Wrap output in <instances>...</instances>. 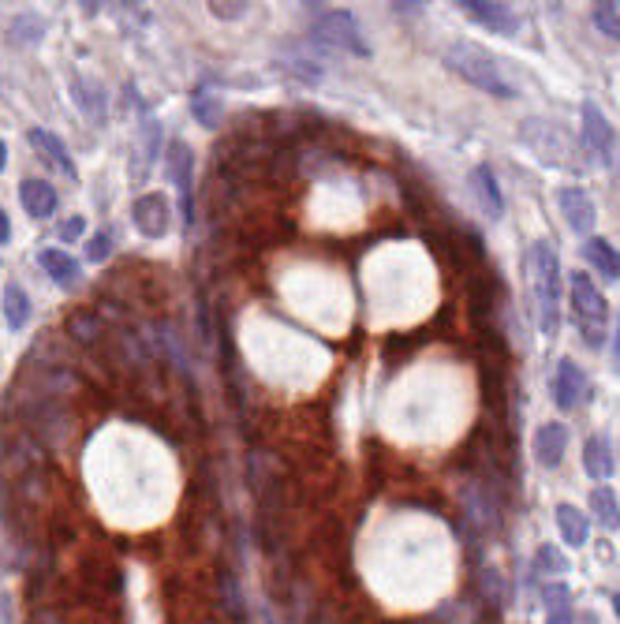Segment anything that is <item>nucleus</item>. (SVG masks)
Here are the masks:
<instances>
[{
  "label": "nucleus",
  "mask_w": 620,
  "mask_h": 624,
  "mask_svg": "<svg viewBox=\"0 0 620 624\" xmlns=\"http://www.w3.org/2000/svg\"><path fill=\"white\" fill-rule=\"evenodd\" d=\"M445 68L456 71V75L467 79L471 86H479L482 94H490V98H501V101L516 98V86L508 83L501 60H497L490 49H482V45H475V42H452L449 49H445Z\"/></svg>",
  "instance_id": "obj_2"
},
{
  "label": "nucleus",
  "mask_w": 620,
  "mask_h": 624,
  "mask_svg": "<svg viewBox=\"0 0 620 624\" xmlns=\"http://www.w3.org/2000/svg\"><path fill=\"white\" fill-rule=\"evenodd\" d=\"M609 359H613V370L620 374V318H617V329H613V341H609Z\"/></svg>",
  "instance_id": "obj_32"
},
{
  "label": "nucleus",
  "mask_w": 620,
  "mask_h": 624,
  "mask_svg": "<svg viewBox=\"0 0 620 624\" xmlns=\"http://www.w3.org/2000/svg\"><path fill=\"white\" fill-rule=\"evenodd\" d=\"M131 217H135V228H139L146 240H161L172 225L169 202H165V195H157V191L142 195V199L131 206Z\"/></svg>",
  "instance_id": "obj_8"
},
{
  "label": "nucleus",
  "mask_w": 620,
  "mask_h": 624,
  "mask_svg": "<svg viewBox=\"0 0 620 624\" xmlns=\"http://www.w3.org/2000/svg\"><path fill=\"white\" fill-rule=\"evenodd\" d=\"M561 213L568 228L576 232V236H591L594 221H598V210H594L591 195L583 191V187H564L561 191Z\"/></svg>",
  "instance_id": "obj_10"
},
{
  "label": "nucleus",
  "mask_w": 620,
  "mask_h": 624,
  "mask_svg": "<svg viewBox=\"0 0 620 624\" xmlns=\"http://www.w3.org/2000/svg\"><path fill=\"white\" fill-rule=\"evenodd\" d=\"M19 202H23V210L30 217H53L57 213V191L45 184V180H23L19 184Z\"/></svg>",
  "instance_id": "obj_14"
},
{
  "label": "nucleus",
  "mask_w": 620,
  "mask_h": 624,
  "mask_svg": "<svg viewBox=\"0 0 620 624\" xmlns=\"http://www.w3.org/2000/svg\"><path fill=\"white\" fill-rule=\"evenodd\" d=\"M579 139H583V146H587V154L594 161L606 165L609 154H613V124H609L606 113L594 101H583V109H579Z\"/></svg>",
  "instance_id": "obj_6"
},
{
  "label": "nucleus",
  "mask_w": 620,
  "mask_h": 624,
  "mask_svg": "<svg viewBox=\"0 0 620 624\" xmlns=\"http://www.w3.org/2000/svg\"><path fill=\"white\" fill-rule=\"evenodd\" d=\"M583 393H587L583 370H579L572 359H561V363H557V374H553V400H557V408H564V412L579 408Z\"/></svg>",
  "instance_id": "obj_11"
},
{
  "label": "nucleus",
  "mask_w": 620,
  "mask_h": 624,
  "mask_svg": "<svg viewBox=\"0 0 620 624\" xmlns=\"http://www.w3.org/2000/svg\"><path fill=\"white\" fill-rule=\"evenodd\" d=\"M479 27H486L490 34H520V15L512 12L508 4H490V0H464L460 4Z\"/></svg>",
  "instance_id": "obj_9"
},
{
  "label": "nucleus",
  "mask_w": 620,
  "mask_h": 624,
  "mask_svg": "<svg viewBox=\"0 0 620 624\" xmlns=\"http://www.w3.org/2000/svg\"><path fill=\"white\" fill-rule=\"evenodd\" d=\"M221 595H225V610L232 613V617H243V595H240V587H236L232 576L221 580Z\"/></svg>",
  "instance_id": "obj_28"
},
{
  "label": "nucleus",
  "mask_w": 620,
  "mask_h": 624,
  "mask_svg": "<svg viewBox=\"0 0 620 624\" xmlns=\"http://www.w3.org/2000/svg\"><path fill=\"white\" fill-rule=\"evenodd\" d=\"M591 512H594V520L606 527V531H617V527H620V501H617V494H613L609 486H594Z\"/></svg>",
  "instance_id": "obj_21"
},
{
  "label": "nucleus",
  "mask_w": 620,
  "mask_h": 624,
  "mask_svg": "<svg viewBox=\"0 0 620 624\" xmlns=\"http://www.w3.org/2000/svg\"><path fill=\"white\" fill-rule=\"evenodd\" d=\"M546 624H576V613H572V595H568V587L564 583H550L546 591Z\"/></svg>",
  "instance_id": "obj_19"
},
{
  "label": "nucleus",
  "mask_w": 620,
  "mask_h": 624,
  "mask_svg": "<svg viewBox=\"0 0 620 624\" xmlns=\"http://www.w3.org/2000/svg\"><path fill=\"white\" fill-rule=\"evenodd\" d=\"M165 169H169L172 184L180 191V206H184V221L191 225V213H195V202H191V180H195V154L184 139H172L169 150H165Z\"/></svg>",
  "instance_id": "obj_7"
},
{
  "label": "nucleus",
  "mask_w": 620,
  "mask_h": 624,
  "mask_svg": "<svg viewBox=\"0 0 620 624\" xmlns=\"http://www.w3.org/2000/svg\"><path fill=\"white\" fill-rule=\"evenodd\" d=\"M12 240V225H8V217H4V210H0V243Z\"/></svg>",
  "instance_id": "obj_33"
},
{
  "label": "nucleus",
  "mask_w": 620,
  "mask_h": 624,
  "mask_svg": "<svg viewBox=\"0 0 620 624\" xmlns=\"http://www.w3.org/2000/svg\"><path fill=\"white\" fill-rule=\"evenodd\" d=\"M4 322H8V329H23L30 322V299L23 292V284L12 281L4 288Z\"/></svg>",
  "instance_id": "obj_22"
},
{
  "label": "nucleus",
  "mask_w": 620,
  "mask_h": 624,
  "mask_svg": "<svg viewBox=\"0 0 620 624\" xmlns=\"http://www.w3.org/2000/svg\"><path fill=\"white\" fill-rule=\"evenodd\" d=\"M27 139H30V146H34V150H42V154L49 157V161H53V165H57V169L64 172V176H71V180L79 176V172H75V161H71V154H68V146H64V142H60L57 135H53V131L34 128L27 135Z\"/></svg>",
  "instance_id": "obj_17"
},
{
  "label": "nucleus",
  "mask_w": 620,
  "mask_h": 624,
  "mask_svg": "<svg viewBox=\"0 0 620 624\" xmlns=\"http://www.w3.org/2000/svg\"><path fill=\"white\" fill-rule=\"evenodd\" d=\"M553 516H557V527H561V535H564V542L572 546V550H583L587 542H591V516L587 512H579L576 505H557L553 509Z\"/></svg>",
  "instance_id": "obj_13"
},
{
  "label": "nucleus",
  "mask_w": 620,
  "mask_h": 624,
  "mask_svg": "<svg viewBox=\"0 0 620 624\" xmlns=\"http://www.w3.org/2000/svg\"><path fill=\"white\" fill-rule=\"evenodd\" d=\"M527 277H531V292H535L538 329L546 337H557V326H561V258H557L550 240L531 243Z\"/></svg>",
  "instance_id": "obj_1"
},
{
  "label": "nucleus",
  "mask_w": 620,
  "mask_h": 624,
  "mask_svg": "<svg viewBox=\"0 0 620 624\" xmlns=\"http://www.w3.org/2000/svg\"><path fill=\"white\" fill-rule=\"evenodd\" d=\"M520 135H523V142L535 150V157L542 165H561V169L572 165L576 146H572V139H568L557 124H550V120H527L520 128Z\"/></svg>",
  "instance_id": "obj_4"
},
{
  "label": "nucleus",
  "mask_w": 620,
  "mask_h": 624,
  "mask_svg": "<svg viewBox=\"0 0 620 624\" xmlns=\"http://www.w3.org/2000/svg\"><path fill=\"white\" fill-rule=\"evenodd\" d=\"M479 595H482V602H490L494 610H501V606L508 602L505 576H501L497 568H486V572H479Z\"/></svg>",
  "instance_id": "obj_24"
},
{
  "label": "nucleus",
  "mask_w": 620,
  "mask_h": 624,
  "mask_svg": "<svg viewBox=\"0 0 620 624\" xmlns=\"http://www.w3.org/2000/svg\"><path fill=\"white\" fill-rule=\"evenodd\" d=\"M247 8H251V4H210V12L217 15V19H240Z\"/></svg>",
  "instance_id": "obj_30"
},
{
  "label": "nucleus",
  "mask_w": 620,
  "mask_h": 624,
  "mask_svg": "<svg viewBox=\"0 0 620 624\" xmlns=\"http://www.w3.org/2000/svg\"><path fill=\"white\" fill-rule=\"evenodd\" d=\"M471 187H475L482 210L490 213V217H501V213H505V199H501V187H497L490 165H475V169H471Z\"/></svg>",
  "instance_id": "obj_18"
},
{
  "label": "nucleus",
  "mask_w": 620,
  "mask_h": 624,
  "mask_svg": "<svg viewBox=\"0 0 620 624\" xmlns=\"http://www.w3.org/2000/svg\"><path fill=\"white\" fill-rule=\"evenodd\" d=\"M568 288H572V314H576L579 333L587 337L591 348H598L602 337H606V326H609L606 299H602V292L594 288V281L587 277V273H572V284H568Z\"/></svg>",
  "instance_id": "obj_3"
},
{
  "label": "nucleus",
  "mask_w": 620,
  "mask_h": 624,
  "mask_svg": "<svg viewBox=\"0 0 620 624\" xmlns=\"http://www.w3.org/2000/svg\"><path fill=\"white\" fill-rule=\"evenodd\" d=\"M583 468H587V475L591 479H598V483H606V479H613V445H609L606 438H587V445H583Z\"/></svg>",
  "instance_id": "obj_16"
},
{
  "label": "nucleus",
  "mask_w": 620,
  "mask_h": 624,
  "mask_svg": "<svg viewBox=\"0 0 620 624\" xmlns=\"http://www.w3.org/2000/svg\"><path fill=\"white\" fill-rule=\"evenodd\" d=\"M83 217H71V221H64V225H60V240H79V236H83Z\"/></svg>",
  "instance_id": "obj_31"
},
{
  "label": "nucleus",
  "mask_w": 620,
  "mask_h": 624,
  "mask_svg": "<svg viewBox=\"0 0 620 624\" xmlns=\"http://www.w3.org/2000/svg\"><path fill=\"white\" fill-rule=\"evenodd\" d=\"M594 27L602 30L606 38L620 42V12H617V4H598V8H594Z\"/></svg>",
  "instance_id": "obj_26"
},
{
  "label": "nucleus",
  "mask_w": 620,
  "mask_h": 624,
  "mask_svg": "<svg viewBox=\"0 0 620 624\" xmlns=\"http://www.w3.org/2000/svg\"><path fill=\"white\" fill-rule=\"evenodd\" d=\"M613 613L620 617V595H613Z\"/></svg>",
  "instance_id": "obj_35"
},
{
  "label": "nucleus",
  "mask_w": 620,
  "mask_h": 624,
  "mask_svg": "<svg viewBox=\"0 0 620 624\" xmlns=\"http://www.w3.org/2000/svg\"><path fill=\"white\" fill-rule=\"evenodd\" d=\"M318 38H325L329 45H337V49H348L355 57H370V45L363 42V30L355 23L352 12H329L318 19V27H314Z\"/></svg>",
  "instance_id": "obj_5"
},
{
  "label": "nucleus",
  "mask_w": 620,
  "mask_h": 624,
  "mask_svg": "<svg viewBox=\"0 0 620 624\" xmlns=\"http://www.w3.org/2000/svg\"><path fill=\"white\" fill-rule=\"evenodd\" d=\"M109 251H113V240H109L105 232H98V236L90 240V247H86V255H90V262H105V258H109Z\"/></svg>",
  "instance_id": "obj_29"
},
{
  "label": "nucleus",
  "mask_w": 620,
  "mask_h": 624,
  "mask_svg": "<svg viewBox=\"0 0 620 624\" xmlns=\"http://www.w3.org/2000/svg\"><path fill=\"white\" fill-rule=\"evenodd\" d=\"M4 165H8V146L0 142V172H4Z\"/></svg>",
  "instance_id": "obj_34"
},
{
  "label": "nucleus",
  "mask_w": 620,
  "mask_h": 624,
  "mask_svg": "<svg viewBox=\"0 0 620 624\" xmlns=\"http://www.w3.org/2000/svg\"><path fill=\"white\" fill-rule=\"evenodd\" d=\"M68 333L75 337V341L94 344L101 337V322L98 318H90V314H75V318L68 322Z\"/></svg>",
  "instance_id": "obj_27"
},
{
  "label": "nucleus",
  "mask_w": 620,
  "mask_h": 624,
  "mask_svg": "<svg viewBox=\"0 0 620 624\" xmlns=\"http://www.w3.org/2000/svg\"><path fill=\"white\" fill-rule=\"evenodd\" d=\"M535 565L538 572H546V576H564L568 572V561H564V554L557 550V546H538V554H535Z\"/></svg>",
  "instance_id": "obj_25"
},
{
  "label": "nucleus",
  "mask_w": 620,
  "mask_h": 624,
  "mask_svg": "<svg viewBox=\"0 0 620 624\" xmlns=\"http://www.w3.org/2000/svg\"><path fill=\"white\" fill-rule=\"evenodd\" d=\"M191 113H195V120L202 124V128H217L221 124V113H225V105H221V98L217 94H210V90H198L195 98H191Z\"/></svg>",
  "instance_id": "obj_23"
},
{
  "label": "nucleus",
  "mask_w": 620,
  "mask_h": 624,
  "mask_svg": "<svg viewBox=\"0 0 620 624\" xmlns=\"http://www.w3.org/2000/svg\"><path fill=\"white\" fill-rule=\"evenodd\" d=\"M583 258H587L606 281H620V251L609 240H602V236H587V240H583Z\"/></svg>",
  "instance_id": "obj_15"
},
{
  "label": "nucleus",
  "mask_w": 620,
  "mask_h": 624,
  "mask_svg": "<svg viewBox=\"0 0 620 624\" xmlns=\"http://www.w3.org/2000/svg\"><path fill=\"white\" fill-rule=\"evenodd\" d=\"M38 262H42V270L49 273L60 288H71V284L79 281V262L71 255H64V251H42Z\"/></svg>",
  "instance_id": "obj_20"
},
{
  "label": "nucleus",
  "mask_w": 620,
  "mask_h": 624,
  "mask_svg": "<svg viewBox=\"0 0 620 624\" xmlns=\"http://www.w3.org/2000/svg\"><path fill=\"white\" fill-rule=\"evenodd\" d=\"M564 449H568V426L564 423H546L538 426L535 434V456L542 468H557L564 460Z\"/></svg>",
  "instance_id": "obj_12"
}]
</instances>
